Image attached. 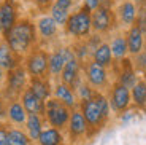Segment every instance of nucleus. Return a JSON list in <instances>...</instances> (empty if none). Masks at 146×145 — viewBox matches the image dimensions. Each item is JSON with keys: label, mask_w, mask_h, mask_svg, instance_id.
I'll return each instance as SVG.
<instances>
[{"label": "nucleus", "mask_w": 146, "mask_h": 145, "mask_svg": "<svg viewBox=\"0 0 146 145\" xmlns=\"http://www.w3.org/2000/svg\"><path fill=\"white\" fill-rule=\"evenodd\" d=\"M141 78H143V81H145V85H146V72L143 73V77H141Z\"/></svg>", "instance_id": "39"}, {"label": "nucleus", "mask_w": 146, "mask_h": 145, "mask_svg": "<svg viewBox=\"0 0 146 145\" xmlns=\"http://www.w3.org/2000/svg\"><path fill=\"white\" fill-rule=\"evenodd\" d=\"M29 86V75H27L24 65H18L11 69L5 75V88L2 89V96L5 101L19 99V96L24 93Z\"/></svg>", "instance_id": "4"}, {"label": "nucleus", "mask_w": 146, "mask_h": 145, "mask_svg": "<svg viewBox=\"0 0 146 145\" xmlns=\"http://www.w3.org/2000/svg\"><path fill=\"white\" fill-rule=\"evenodd\" d=\"M49 16L54 19V22L59 27H65L67 21H68V16H70V11L57 7V5H52L51 10H49Z\"/></svg>", "instance_id": "29"}, {"label": "nucleus", "mask_w": 146, "mask_h": 145, "mask_svg": "<svg viewBox=\"0 0 146 145\" xmlns=\"http://www.w3.org/2000/svg\"><path fill=\"white\" fill-rule=\"evenodd\" d=\"M78 109L81 110L84 120H86V123H88V126H89V139L97 136L100 131L106 126V121L103 120L102 112H100L99 105H97V102H95L94 97L89 99V101L80 102Z\"/></svg>", "instance_id": "8"}, {"label": "nucleus", "mask_w": 146, "mask_h": 145, "mask_svg": "<svg viewBox=\"0 0 146 145\" xmlns=\"http://www.w3.org/2000/svg\"><path fill=\"white\" fill-rule=\"evenodd\" d=\"M36 145H68V142H67V136L64 134V131L46 126L41 132Z\"/></svg>", "instance_id": "25"}, {"label": "nucleus", "mask_w": 146, "mask_h": 145, "mask_svg": "<svg viewBox=\"0 0 146 145\" xmlns=\"http://www.w3.org/2000/svg\"><path fill=\"white\" fill-rule=\"evenodd\" d=\"M91 59L97 65H100V67H103V69H106V70H111L114 67V64H116L108 42H102V43L97 46V50L92 53V58Z\"/></svg>", "instance_id": "22"}, {"label": "nucleus", "mask_w": 146, "mask_h": 145, "mask_svg": "<svg viewBox=\"0 0 146 145\" xmlns=\"http://www.w3.org/2000/svg\"><path fill=\"white\" fill-rule=\"evenodd\" d=\"M8 124L0 121V145H8Z\"/></svg>", "instance_id": "35"}, {"label": "nucleus", "mask_w": 146, "mask_h": 145, "mask_svg": "<svg viewBox=\"0 0 146 145\" xmlns=\"http://www.w3.org/2000/svg\"><path fill=\"white\" fill-rule=\"evenodd\" d=\"M54 5L64 8V10H72V7L75 5V0H54Z\"/></svg>", "instance_id": "36"}, {"label": "nucleus", "mask_w": 146, "mask_h": 145, "mask_svg": "<svg viewBox=\"0 0 146 145\" xmlns=\"http://www.w3.org/2000/svg\"><path fill=\"white\" fill-rule=\"evenodd\" d=\"M2 2H3V0H0V5H2Z\"/></svg>", "instance_id": "40"}, {"label": "nucleus", "mask_w": 146, "mask_h": 145, "mask_svg": "<svg viewBox=\"0 0 146 145\" xmlns=\"http://www.w3.org/2000/svg\"><path fill=\"white\" fill-rule=\"evenodd\" d=\"M75 93H76L78 101L83 102V101H89V99H92V97L95 96V93H97V91H95L94 88L91 86V85H88L86 81L83 80V83L78 86V89L75 91Z\"/></svg>", "instance_id": "30"}, {"label": "nucleus", "mask_w": 146, "mask_h": 145, "mask_svg": "<svg viewBox=\"0 0 146 145\" xmlns=\"http://www.w3.org/2000/svg\"><path fill=\"white\" fill-rule=\"evenodd\" d=\"M70 115H72V110L56 97L48 99L44 104V121L48 126L56 128L59 131H65Z\"/></svg>", "instance_id": "5"}, {"label": "nucleus", "mask_w": 146, "mask_h": 145, "mask_svg": "<svg viewBox=\"0 0 146 145\" xmlns=\"http://www.w3.org/2000/svg\"><path fill=\"white\" fill-rule=\"evenodd\" d=\"M44 124H46V121H44L43 116H40V115H27L26 124H24V131L27 132L29 139L33 142V144L38 142L43 129L46 128Z\"/></svg>", "instance_id": "24"}, {"label": "nucleus", "mask_w": 146, "mask_h": 145, "mask_svg": "<svg viewBox=\"0 0 146 145\" xmlns=\"http://www.w3.org/2000/svg\"><path fill=\"white\" fill-rule=\"evenodd\" d=\"M108 102L111 107V112L116 115H122L124 112H127L132 105V97H130V89L125 88L124 85H121L119 81L114 80L111 83V86L108 88Z\"/></svg>", "instance_id": "9"}, {"label": "nucleus", "mask_w": 146, "mask_h": 145, "mask_svg": "<svg viewBox=\"0 0 146 145\" xmlns=\"http://www.w3.org/2000/svg\"><path fill=\"white\" fill-rule=\"evenodd\" d=\"M3 40L11 48V51L21 58H24L30 50L40 45L36 26L30 18H21L15 24V27L8 32V35L3 37Z\"/></svg>", "instance_id": "1"}, {"label": "nucleus", "mask_w": 146, "mask_h": 145, "mask_svg": "<svg viewBox=\"0 0 146 145\" xmlns=\"http://www.w3.org/2000/svg\"><path fill=\"white\" fill-rule=\"evenodd\" d=\"M117 27V18L113 8L103 7L100 5V8L92 13V32L97 35H106V34L113 32Z\"/></svg>", "instance_id": "10"}, {"label": "nucleus", "mask_w": 146, "mask_h": 145, "mask_svg": "<svg viewBox=\"0 0 146 145\" xmlns=\"http://www.w3.org/2000/svg\"><path fill=\"white\" fill-rule=\"evenodd\" d=\"M22 59L24 58L15 54V53L11 51V48L7 45V42H5L3 38L0 40V69L3 70V72H8V70L21 65Z\"/></svg>", "instance_id": "21"}, {"label": "nucleus", "mask_w": 146, "mask_h": 145, "mask_svg": "<svg viewBox=\"0 0 146 145\" xmlns=\"http://www.w3.org/2000/svg\"><path fill=\"white\" fill-rule=\"evenodd\" d=\"M7 120L10 124L16 128H22L27 120V112L22 107L19 99H11L7 101Z\"/></svg>", "instance_id": "19"}, {"label": "nucleus", "mask_w": 146, "mask_h": 145, "mask_svg": "<svg viewBox=\"0 0 146 145\" xmlns=\"http://www.w3.org/2000/svg\"><path fill=\"white\" fill-rule=\"evenodd\" d=\"M26 2H29V0H26Z\"/></svg>", "instance_id": "41"}, {"label": "nucleus", "mask_w": 146, "mask_h": 145, "mask_svg": "<svg viewBox=\"0 0 146 145\" xmlns=\"http://www.w3.org/2000/svg\"><path fill=\"white\" fill-rule=\"evenodd\" d=\"M29 88L38 99L46 102L52 97V85L49 78H29Z\"/></svg>", "instance_id": "23"}, {"label": "nucleus", "mask_w": 146, "mask_h": 145, "mask_svg": "<svg viewBox=\"0 0 146 145\" xmlns=\"http://www.w3.org/2000/svg\"><path fill=\"white\" fill-rule=\"evenodd\" d=\"M33 2V5H35L36 8L40 11H49L51 10V7L54 5V0H32Z\"/></svg>", "instance_id": "33"}, {"label": "nucleus", "mask_w": 146, "mask_h": 145, "mask_svg": "<svg viewBox=\"0 0 146 145\" xmlns=\"http://www.w3.org/2000/svg\"><path fill=\"white\" fill-rule=\"evenodd\" d=\"M33 142L29 139L27 132L22 128L10 126L8 128V145H32Z\"/></svg>", "instance_id": "28"}, {"label": "nucleus", "mask_w": 146, "mask_h": 145, "mask_svg": "<svg viewBox=\"0 0 146 145\" xmlns=\"http://www.w3.org/2000/svg\"><path fill=\"white\" fill-rule=\"evenodd\" d=\"M117 22H121L125 27H130L138 19V5L133 0H122L114 10Z\"/></svg>", "instance_id": "17"}, {"label": "nucleus", "mask_w": 146, "mask_h": 145, "mask_svg": "<svg viewBox=\"0 0 146 145\" xmlns=\"http://www.w3.org/2000/svg\"><path fill=\"white\" fill-rule=\"evenodd\" d=\"M81 70H83L84 81H86L88 85H91L95 91L103 93V89L108 91V88L111 86V81H110V70L97 65L92 59L83 62Z\"/></svg>", "instance_id": "6"}, {"label": "nucleus", "mask_w": 146, "mask_h": 145, "mask_svg": "<svg viewBox=\"0 0 146 145\" xmlns=\"http://www.w3.org/2000/svg\"><path fill=\"white\" fill-rule=\"evenodd\" d=\"M3 102H5V99H3V96H2V91H0V105L3 104Z\"/></svg>", "instance_id": "38"}, {"label": "nucleus", "mask_w": 146, "mask_h": 145, "mask_svg": "<svg viewBox=\"0 0 146 145\" xmlns=\"http://www.w3.org/2000/svg\"><path fill=\"white\" fill-rule=\"evenodd\" d=\"M81 67H83V64H81L76 58L70 59V61L65 64V67H64L60 77H59V81L64 83V85H67V86H70L73 91H76L78 86H80V85L83 83V80H84Z\"/></svg>", "instance_id": "13"}, {"label": "nucleus", "mask_w": 146, "mask_h": 145, "mask_svg": "<svg viewBox=\"0 0 146 145\" xmlns=\"http://www.w3.org/2000/svg\"><path fill=\"white\" fill-rule=\"evenodd\" d=\"M130 97H132V105L137 112H145L146 113V85L143 78H138L135 86L130 89Z\"/></svg>", "instance_id": "26"}, {"label": "nucleus", "mask_w": 146, "mask_h": 145, "mask_svg": "<svg viewBox=\"0 0 146 145\" xmlns=\"http://www.w3.org/2000/svg\"><path fill=\"white\" fill-rule=\"evenodd\" d=\"M19 3L18 0H3L0 5V35L2 38L8 35L15 24L19 21Z\"/></svg>", "instance_id": "12"}, {"label": "nucleus", "mask_w": 146, "mask_h": 145, "mask_svg": "<svg viewBox=\"0 0 146 145\" xmlns=\"http://www.w3.org/2000/svg\"><path fill=\"white\" fill-rule=\"evenodd\" d=\"M52 97H56L57 101H60L64 105H67L70 110L78 109V105H80V101H78V97H76V93H75L70 86L60 83V81H57V83L52 86Z\"/></svg>", "instance_id": "18"}, {"label": "nucleus", "mask_w": 146, "mask_h": 145, "mask_svg": "<svg viewBox=\"0 0 146 145\" xmlns=\"http://www.w3.org/2000/svg\"><path fill=\"white\" fill-rule=\"evenodd\" d=\"M137 22L140 24L143 32L146 34V0H141V3L138 7V19H137Z\"/></svg>", "instance_id": "32"}, {"label": "nucleus", "mask_w": 146, "mask_h": 145, "mask_svg": "<svg viewBox=\"0 0 146 145\" xmlns=\"http://www.w3.org/2000/svg\"><path fill=\"white\" fill-rule=\"evenodd\" d=\"M124 37H125V42H127L129 54L132 58H135L137 54H140L141 50L145 48V43H146V34L143 32V29L140 27L138 22L130 26L127 29V32L124 34Z\"/></svg>", "instance_id": "16"}, {"label": "nucleus", "mask_w": 146, "mask_h": 145, "mask_svg": "<svg viewBox=\"0 0 146 145\" xmlns=\"http://www.w3.org/2000/svg\"><path fill=\"white\" fill-rule=\"evenodd\" d=\"M75 58L72 46H59L54 51L49 53V61H48V77L49 80H59L65 64L70 59Z\"/></svg>", "instance_id": "11"}, {"label": "nucleus", "mask_w": 146, "mask_h": 145, "mask_svg": "<svg viewBox=\"0 0 146 145\" xmlns=\"http://www.w3.org/2000/svg\"><path fill=\"white\" fill-rule=\"evenodd\" d=\"M36 34H38V43H52L57 38L59 26L49 15H43L36 19Z\"/></svg>", "instance_id": "15"}, {"label": "nucleus", "mask_w": 146, "mask_h": 145, "mask_svg": "<svg viewBox=\"0 0 146 145\" xmlns=\"http://www.w3.org/2000/svg\"><path fill=\"white\" fill-rule=\"evenodd\" d=\"M132 62H133V67H135L137 72H140V73L146 72V43H145V48L141 50V53L132 59Z\"/></svg>", "instance_id": "31"}, {"label": "nucleus", "mask_w": 146, "mask_h": 145, "mask_svg": "<svg viewBox=\"0 0 146 145\" xmlns=\"http://www.w3.org/2000/svg\"><path fill=\"white\" fill-rule=\"evenodd\" d=\"M5 75H7V72H3V70L0 69V83H2V81L5 80Z\"/></svg>", "instance_id": "37"}, {"label": "nucleus", "mask_w": 146, "mask_h": 145, "mask_svg": "<svg viewBox=\"0 0 146 145\" xmlns=\"http://www.w3.org/2000/svg\"><path fill=\"white\" fill-rule=\"evenodd\" d=\"M110 48H111V53H113L114 62H121L122 59H125L129 56V50H127V42H125V37L122 34H117L111 38L110 42Z\"/></svg>", "instance_id": "27"}, {"label": "nucleus", "mask_w": 146, "mask_h": 145, "mask_svg": "<svg viewBox=\"0 0 146 145\" xmlns=\"http://www.w3.org/2000/svg\"><path fill=\"white\" fill-rule=\"evenodd\" d=\"M64 30H65L67 35L75 38L76 42L86 40L92 34V13L80 7L76 11L70 13Z\"/></svg>", "instance_id": "2"}, {"label": "nucleus", "mask_w": 146, "mask_h": 145, "mask_svg": "<svg viewBox=\"0 0 146 145\" xmlns=\"http://www.w3.org/2000/svg\"><path fill=\"white\" fill-rule=\"evenodd\" d=\"M48 61H49V53L41 45H38L24 56L22 65L29 78H49L48 77Z\"/></svg>", "instance_id": "3"}, {"label": "nucleus", "mask_w": 146, "mask_h": 145, "mask_svg": "<svg viewBox=\"0 0 146 145\" xmlns=\"http://www.w3.org/2000/svg\"><path fill=\"white\" fill-rule=\"evenodd\" d=\"M65 132H67L68 145H80L81 142L89 139V126L80 109L72 110V115H70Z\"/></svg>", "instance_id": "7"}, {"label": "nucleus", "mask_w": 146, "mask_h": 145, "mask_svg": "<svg viewBox=\"0 0 146 145\" xmlns=\"http://www.w3.org/2000/svg\"><path fill=\"white\" fill-rule=\"evenodd\" d=\"M100 5H102V0H83V5L81 7L84 10H88L89 13H94L97 8H100Z\"/></svg>", "instance_id": "34"}, {"label": "nucleus", "mask_w": 146, "mask_h": 145, "mask_svg": "<svg viewBox=\"0 0 146 145\" xmlns=\"http://www.w3.org/2000/svg\"><path fill=\"white\" fill-rule=\"evenodd\" d=\"M19 101H21L22 107L26 109L27 115H40L44 118V104L46 102L38 99L29 88L19 96Z\"/></svg>", "instance_id": "20"}, {"label": "nucleus", "mask_w": 146, "mask_h": 145, "mask_svg": "<svg viewBox=\"0 0 146 145\" xmlns=\"http://www.w3.org/2000/svg\"><path fill=\"white\" fill-rule=\"evenodd\" d=\"M113 70L116 72V81H119L121 85H124L125 88L132 89L135 86V83L138 81L140 77L137 75V70L133 67V62H132L130 58L122 59L121 62H116L113 67Z\"/></svg>", "instance_id": "14"}]
</instances>
